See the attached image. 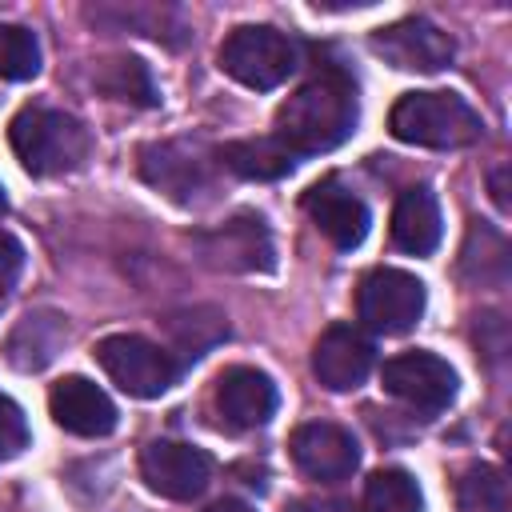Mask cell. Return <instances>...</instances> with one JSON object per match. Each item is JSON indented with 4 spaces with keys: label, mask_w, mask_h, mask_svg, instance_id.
Returning a JSON list of instances; mask_svg holds the SVG:
<instances>
[{
    "label": "cell",
    "mask_w": 512,
    "mask_h": 512,
    "mask_svg": "<svg viewBox=\"0 0 512 512\" xmlns=\"http://www.w3.org/2000/svg\"><path fill=\"white\" fill-rule=\"evenodd\" d=\"M360 104L356 84L340 68H324L308 76L280 108H276V140L292 148V156H316L344 144L356 128Z\"/></svg>",
    "instance_id": "obj_1"
},
{
    "label": "cell",
    "mask_w": 512,
    "mask_h": 512,
    "mask_svg": "<svg viewBox=\"0 0 512 512\" xmlns=\"http://www.w3.org/2000/svg\"><path fill=\"white\" fill-rule=\"evenodd\" d=\"M8 140L16 160L24 164V172L32 176H64L76 172L88 160V128L60 112V108H44V104H28L12 116L8 124Z\"/></svg>",
    "instance_id": "obj_2"
},
{
    "label": "cell",
    "mask_w": 512,
    "mask_h": 512,
    "mask_svg": "<svg viewBox=\"0 0 512 512\" xmlns=\"http://www.w3.org/2000/svg\"><path fill=\"white\" fill-rule=\"evenodd\" d=\"M388 128L416 148H468L484 136L480 112L456 92H404L392 104Z\"/></svg>",
    "instance_id": "obj_3"
},
{
    "label": "cell",
    "mask_w": 512,
    "mask_h": 512,
    "mask_svg": "<svg viewBox=\"0 0 512 512\" xmlns=\"http://www.w3.org/2000/svg\"><path fill=\"white\" fill-rule=\"evenodd\" d=\"M220 68L244 88L268 92V88H280L296 72V44L268 24H244L224 40Z\"/></svg>",
    "instance_id": "obj_4"
},
{
    "label": "cell",
    "mask_w": 512,
    "mask_h": 512,
    "mask_svg": "<svg viewBox=\"0 0 512 512\" xmlns=\"http://www.w3.org/2000/svg\"><path fill=\"white\" fill-rule=\"evenodd\" d=\"M96 360L112 376V384H120L128 396H140V400L164 396L176 384L172 356L164 348H156L152 340H144V336H128V332L104 336L96 344Z\"/></svg>",
    "instance_id": "obj_5"
},
{
    "label": "cell",
    "mask_w": 512,
    "mask_h": 512,
    "mask_svg": "<svg viewBox=\"0 0 512 512\" xmlns=\"http://www.w3.org/2000/svg\"><path fill=\"white\" fill-rule=\"evenodd\" d=\"M424 312V284L404 268H372L356 288V316L384 336L408 332Z\"/></svg>",
    "instance_id": "obj_6"
},
{
    "label": "cell",
    "mask_w": 512,
    "mask_h": 512,
    "mask_svg": "<svg viewBox=\"0 0 512 512\" xmlns=\"http://www.w3.org/2000/svg\"><path fill=\"white\" fill-rule=\"evenodd\" d=\"M140 172L176 204H196L212 192V152L200 140H164L140 152Z\"/></svg>",
    "instance_id": "obj_7"
},
{
    "label": "cell",
    "mask_w": 512,
    "mask_h": 512,
    "mask_svg": "<svg viewBox=\"0 0 512 512\" xmlns=\"http://www.w3.org/2000/svg\"><path fill=\"white\" fill-rule=\"evenodd\" d=\"M380 380L396 400H404L416 412H444L452 404V396H456L452 364L444 356H436V352H424V348L392 356L384 364Z\"/></svg>",
    "instance_id": "obj_8"
},
{
    "label": "cell",
    "mask_w": 512,
    "mask_h": 512,
    "mask_svg": "<svg viewBox=\"0 0 512 512\" xmlns=\"http://www.w3.org/2000/svg\"><path fill=\"white\" fill-rule=\"evenodd\" d=\"M372 52L384 56L392 68H404V72H440L452 64L456 44L432 20L408 16V20H396L380 32H372Z\"/></svg>",
    "instance_id": "obj_9"
},
{
    "label": "cell",
    "mask_w": 512,
    "mask_h": 512,
    "mask_svg": "<svg viewBox=\"0 0 512 512\" xmlns=\"http://www.w3.org/2000/svg\"><path fill=\"white\" fill-rule=\"evenodd\" d=\"M196 248L220 272H268L272 268V236L260 216H232L200 232Z\"/></svg>",
    "instance_id": "obj_10"
},
{
    "label": "cell",
    "mask_w": 512,
    "mask_h": 512,
    "mask_svg": "<svg viewBox=\"0 0 512 512\" xmlns=\"http://www.w3.org/2000/svg\"><path fill=\"white\" fill-rule=\"evenodd\" d=\"M140 476L148 480L152 492L168 500H192L208 488L212 480V460L208 452L180 444V440H152L140 452Z\"/></svg>",
    "instance_id": "obj_11"
},
{
    "label": "cell",
    "mask_w": 512,
    "mask_h": 512,
    "mask_svg": "<svg viewBox=\"0 0 512 512\" xmlns=\"http://www.w3.org/2000/svg\"><path fill=\"white\" fill-rule=\"evenodd\" d=\"M292 460L304 476L332 484V480H344L356 472L360 448L348 428H340L332 420H312L292 432Z\"/></svg>",
    "instance_id": "obj_12"
},
{
    "label": "cell",
    "mask_w": 512,
    "mask_h": 512,
    "mask_svg": "<svg viewBox=\"0 0 512 512\" xmlns=\"http://www.w3.org/2000/svg\"><path fill=\"white\" fill-rule=\"evenodd\" d=\"M312 372L332 392H352L372 372V340L352 324H332L312 348Z\"/></svg>",
    "instance_id": "obj_13"
},
{
    "label": "cell",
    "mask_w": 512,
    "mask_h": 512,
    "mask_svg": "<svg viewBox=\"0 0 512 512\" xmlns=\"http://www.w3.org/2000/svg\"><path fill=\"white\" fill-rule=\"evenodd\" d=\"M52 420L72 436H108L116 428V404L88 376H64L48 392Z\"/></svg>",
    "instance_id": "obj_14"
},
{
    "label": "cell",
    "mask_w": 512,
    "mask_h": 512,
    "mask_svg": "<svg viewBox=\"0 0 512 512\" xmlns=\"http://www.w3.org/2000/svg\"><path fill=\"white\" fill-rule=\"evenodd\" d=\"M216 408H220L224 424H232V428H260L276 412V384H272V376H264L260 368H248V364L224 368L216 380Z\"/></svg>",
    "instance_id": "obj_15"
},
{
    "label": "cell",
    "mask_w": 512,
    "mask_h": 512,
    "mask_svg": "<svg viewBox=\"0 0 512 512\" xmlns=\"http://www.w3.org/2000/svg\"><path fill=\"white\" fill-rule=\"evenodd\" d=\"M304 212L312 224L336 244V248H356L368 236V208L356 192L340 188L336 180H324L304 192Z\"/></svg>",
    "instance_id": "obj_16"
},
{
    "label": "cell",
    "mask_w": 512,
    "mask_h": 512,
    "mask_svg": "<svg viewBox=\"0 0 512 512\" xmlns=\"http://www.w3.org/2000/svg\"><path fill=\"white\" fill-rule=\"evenodd\" d=\"M392 244L408 256H428L440 244V208L428 188H404L392 208Z\"/></svg>",
    "instance_id": "obj_17"
},
{
    "label": "cell",
    "mask_w": 512,
    "mask_h": 512,
    "mask_svg": "<svg viewBox=\"0 0 512 512\" xmlns=\"http://www.w3.org/2000/svg\"><path fill=\"white\" fill-rule=\"evenodd\" d=\"M216 160H220L228 172L244 176V180H280V176H288L292 164H296L292 148H288L284 140H276V136L232 140V144H224V148L216 152Z\"/></svg>",
    "instance_id": "obj_18"
},
{
    "label": "cell",
    "mask_w": 512,
    "mask_h": 512,
    "mask_svg": "<svg viewBox=\"0 0 512 512\" xmlns=\"http://www.w3.org/2000/svg\"><path fill=\"white\" fill-rule=\"evenodd\" d=\"M64 344V320L56 312H28L8 336V364L20 372H40Z\"/></svg>",
    "instance_id": "obj_19"
},
{
    "label": "cell",
    "mask_w": 512,
    "mask_h": 512,
    "mask_svg": "<svg viewBox=\"0 0 512 512\" xmlns=\"http://www.w3.org/2000/svg\"><path fill=\"white\" fill-rule=\"evenodd\" d=\"M96 88H100L104 96L124 100V104H136V108H152V104L160 100L148 64L136 60V56H112V60H100V68H96Z\"/></svg>",
    "instance_id": "obj_20"
},
{
    "label": "cell",
    "mask_w": 512,
    "mask_h": 512,
    "mask_svg": "<svg viewBox=\"0 0 512 512\" xmlns=\"http://www.w3.org/2000/svg\"><path fill=\"white\" fill-rule=\"evenodd\" d=\"M360 512H424V496L416 480L400 468H380L364 484Z\"/></svg>",
    "instance_id": "obj_21"
},
{
    "label": "cell",
    "mask_w": 512,
    "mask_h": 512,
    "mask_svg": "<svg viewBox=\"0 0 512 512\" xmlns=\"http://www.w3.org/2000/svg\"><path fill=\"white\" fill-rule=\"evenodd\" d=\"M456 500L464 512H508V480L492 464H472L456 480Z\"/></svg>",
    "instance_id": "obj_22"
},
{
    "label": "cell",
    "mask_w": 512,
    "mask_h": 512,
    "mask_svg": "<svg viewBox=\"0 0 512 512\" xmlns=\"http://www.w3.org/2000/svg\"><path fill=\"white\" fill-rule=\"evenodd\" d=\"M40 72V44L20 24H0V76L4 80H32Z\"/></svg>",
    "instance_id": "obj_23"
},
{
    "label": "cell",
    "mask_w": 512,
    "mask_h": 512,
    "mask_svg": "<svg viewBox=\"0 0 512 512\" xmlns=\"http://www.w3.org/2000/svg\"><path fill=\"white\" fill-rule=\"evenodd\" d=\"M172 336L188 356H204V348H212V340L228 336V324L212 308H192V312L172 316Z\"/></svg>",
    "instance_id": "obj_24"
},
{
    "label": "cell",
    "mask_w": 512,
    "mask_h": 512,
    "mask_svg": "<svg viewBox=\"0 0 512 512\" xmlns=\"http://www.w3.org/2000/svg\"><path fill=\"white\" fill-rule=\"evenodd\" d=\"M24 448H28V420L8 396H0V460L20 456Z\"/></svg>",
    "instance_id": "obj_25"
},
{
    "label": "cell",
    "mask_w": 512,
    "mask_h": 512,
    "mask_svg": "<svg viewBox=\"0 0 512 512\" xmlns=\"http://www.w3.org/2000/svg\"><path fill=\"white\" fill-rule=\"evenodd\" d=\"M20 268H24V248H20V240L8 236V232H0V296L16 284Z\"/></svg>",
    "instance_id": "obj_26"
},
{
    "label": "cell",
    "mask_w": 512,
    "mask_h": 512,
    "mask_svg": "<svg viewBox=\"0 0 512 512\" xmlns=\"http://www.w3.org/2000/svg\"><path fill=\"white\" fill-rule=\"evenodd\" d=\"M288 512H344L340 504H320V500H296V504H288Z\"/></svg>",
    "instance_id": "obj_27"
},
{
    "label": "cell",
    "mask_w": 512,
    "mask_h": 512,
    "mask_svg": "<svg viewBox=\"0 0 512 512\" xmlns=\"http://www.w3.org/2000/svg\"><path fill=\"white\" fill-rule=\"evenodd\" d=\"M204 512H252V508H248L244 500H228V496H224V500H216V504H208Z\"/></svg>",
    "instance_id": "obj_28"
},
{
    "label": "cell",
    "mask_w": 512,
    "mask_h": 512,
    "mask_svg": "<svg viewBox=\"0 0 512 512\" xmlns=\"http://www.w3.org/2000/svg\"><path fill=\"white\" fill-rule=\"evenodd\" d=\"M4 204H8V200H4V188H0V212H4Z\"/></svg>",
    "instance_id": "obj_29"
}]
</instances>
